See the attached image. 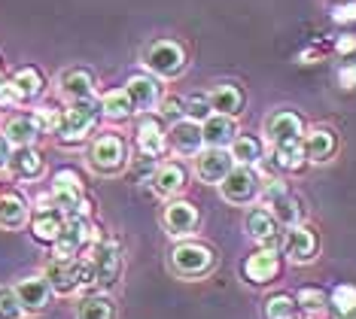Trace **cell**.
Returning <instances> with one entry per match:
<instances>
[{
    "instance_id": "1",
    "label": "cell",
    "mask_w": 356,
    "mask_h": 319,
    "mask_svg": "<svg viewBox=\"0 0 356 319\" xmlns=\"http://www.w3.org/2000/svg\"><path fill=\"white\" fill-rule=\"evenodd\" d=\"M49 195H52L55 207H58L64 216H92V201L86 198L83 177H79L74 167L55 170Z\"/></svg>"
},
{
    "instance_id": "2",
    "label": "cell",
    "mask_w": 356,
    "mask_h": 319,
    "mask_svg": "<svg viewBox=\"0 0 356 319\" xmlns=\"http://www.w3.org/2000/svg\"><path fill=\"white\" fill-rule=\"evenodd\" d=\"M101 116V106L92 101V97H86V101H70V106L64 110L61 116V125H58V140L64 146H76L83 143L88 137V131L95 128V122Z\"/></svg>"
},
{
    "instance_id": "3",
    "label": "cell",
    "mask_w": 356,
    "mask_h": 319,
    "mask_svg": "<svg viewBox=\"0 0 356 319\" xmlns=\"http://www.w3.org/2000/svg\"><path fill=\"white\" fill-rule=\"evenodd\" d=\"M216 265V252L204 247V243H195V240H186V243H177L174 252H171V271L183 280H198V277H207Z\"/></svg>"
},
{
    "instance_id": "4",
    "label": "cell",
    "mask_w": 356,
    "mask_h": 319,
    "mask_svg": "<svg viewBox=\"0 0 356 319\" xmlns=\"http://www.w3.org/2000/svg\"><path fill=\"white\" fill-rule=\"evenodd\" d=\"M128 165V146L119 134H101L88 152V167L101 177H113Z\"/></svg>"
},
{
    "instance_id": "5",
    "label": "cell",
    "mask_w": 356,
    "mask_h": 319,
    "mask_svg": "<svg viewBox=\"0 0 356 319\" xmlns=\"http://www.w3.org/2000/svg\"><path fill=\"white\" fill-rule=\"evenodd\" d=\"M283 256H286L293 265H307V261L317 259L320 252V237L314 231L311 225H289L286 231H283V243H280Z\"/></svg>"
},
{
    "instance_id": "6",
    "label": "cell",
    "mask_w": 356,
    "mask_h": 319,
    "mask_svg": "<svg viewBox=\"0 0 356 319\" xmlns=\"http://www.w3.org/2000/svg\"><path fill=\"white\" fill-rule=\"evenodd\" d=\"M88 259H92V265H95L98 286L101 289H113V286L119 283V277H122V256H119L116 243H113L110 237H104L101 243L88 247Z\"/></svg>"
},
{
    "instance_id": "7",
    "label": "cell",
    "mask_w": 356,
    "mask_h": 319,
    "mask_svg": "<svg viewBox=\"0 0 356 319\" xmlns=\"http://www.w3.org/2000/svg\"><path fill=\"white\" fill-rule=\"evenodd\" d=\"M147 67L156 73V76L161 79H174L180 76L183 67H186V52L177 43H171V40H159V43H152L147 49Z\"/></svg>"
},
{
    "instance_id": "8",
    "label": "cell",
    "mask_w": 356,
    "mask_h": 319,
    "mask_svg": "<svg viewBox=\"0 0 356 319\" xmlns=\"http://www.w3.org/2000/svg\"><path fill=\"white\" fill-rule=\"evenodd\" d=\"M280 274V252L268 250V247H259L256 252L241 261V277L250 286H268L274 283V277Z\"/></svg>"
},
{
    "instance_id": "9",
    "label": "cell",
    "mask_w": 356,
    "mask_h": 319,
    "mask_svg": "<svg viewBox=\"0 0 356 319\" xmlns=\"http://www.w3.org/2000/svg\"><path fill=\"white\" fill-rule=\"evenodd\" d=\"M220 195L229 204H238V207L241 204H253L259 195V177L253 174V167H247V165L232 167L220 183Z\"/></svg>"
},
{
    "instance_id": "10",
    "label": "cell",
    "mask_w": 356,
    "mask_h": 319,
    "mask_svg": "<svg viewBox=\"0 0 356 319\" xmlns=\"http://www.w3.org/2000/svg\"><path fill=\"white\" fill-rule=\"evenodd\" d=\"M244 231L253 237L259 247H268V250H280L283 243V231L280 222L274 219V213L268 207H253L244 219Z\"/></svg>"
},
{
    "instance_id": "11",
    "label": "cell",
    "mask_w": 356,
    "mask_h": 319,
    "mask_svg": "<svg viewBox=\"0 0 356 319\" xmlns=\"http://www.w3.org/2000/svg\"><path fill=\"white\" fill-rule=\"evenodd\" d=\"M234 167L232 152H225V146H207L195 155V174L201 183H216L220 186L225 174Z\"/></svg>"
},
{
    "instance_id": "12",
    "label": "cell",
    "mask_w": 356,
    "mask_h": 319,
    "mask_svg": "<svg viewBox=\"0 0 356 319\" xmlns=\"http://www.w3.org/2000/svg\"><path fill=\"white\" fill-rule=\"evenodd\" d=\"M13 289H15V295H19L22 307H25V313H43V310L49 307V301H52V286H49V280H46L43 274L22 277Z\"/></svg>"
},
{
    "instance_id": "13",
    "label": "cell",
    "mask_w": 356,
    "mask_h": 319,
    "mask_svg": "<svg viewBox=\"0 0 356 319\" xmlns=\"http://www.w3.org/2000/svg\"><path fill=\"white\" fill-rule=\"evenodd\" d=\"M161 222H165V228H168V234L171 237H189L201 222V213H198V207L192 201L177 198V201H171L165 207Z\"/></svg>"
},
{
    "instance_id": "14",
    "label": "cell",
    "mask_w": 356,
    "mask_h": 319,
    "mask_svg": "<svg viewBox=\"0 0 356 319\" xmlns=\"http://www.w3.org/2000/svg\"><path fill=\"white\" fill-rule=\"evenodd\" d=\"M43 277L49 280L55 295H74V292L83 289L79 286V259H52L46 265Z\"/></svg>"
},
{
    "instance_id": "15",
    "label": "cell",
    "mask_w": 356,
    "mask_h": 319,
    "mask_svg": "<svg viewBox=\"0 0 356 319\" xmlns=\"http://www.w3.org/2000/svg\"><path fill=\"white\" fill-rule=\"evenodd\" d=\"M58 92L67 101H86L95 95V73L88 67H67L58 76Z\"/></svg>"
},
{
    "instance_id": "16",
    "label": "cell",
    "mask_w": 356,
    "mask_h": 319,
    "mask_svg": "<svg viewBox=\"0 0 356 319\" xmlns=\"http://www.w3.org/2000/svg\"><path fill=\"white\" fill-rule=\"evenodd\" d=\"M265 137L277 146V143H286V140H296L302 137V119L289 110H277L265 119Z\"/></svg>"
},
{
    "instance_id": "17",
    "label": "cell",
    "mask_w": 356,
    "mask_h": 319,
    "mask_svg": "<svg viewBox=\"0 0 356 319\" xmlns=\"http://www.w3.org/2000/svg\"><path fill=\"white\" fill-rule=\"evenodd\" d=\"M201 137H204L207 146H229L234 137H238V122H234V116L210 113V116L201 122Z\"/></svg>"
},
{
    "instance_id": "18",
    "label": "cell",
    "mask_w": 356,
    "mask_h": 319,
    "mask_svg": "<svg viewBox=\"0 0 356 319\" xmlns=\"http://www.w3.org/2000/svg\"><path fill=\"white\" fill-rule=\"evenodd\" d=\"M61 228H64V213L58 207L37 210L34 222H31V237H34L37 243H43V247H52V243L58 240Z\"/></svg>"
},
{
    "instance_id": "19",
    "label": "cell",
    "mask_w": 356,
    "mask_h": 319,
    "mask_svg": "<svg viewBox=\"0 0 356 319\" xmlns=\"http://www.w3.org/2000/svg\"><path fill=\"white\" fill-rule=\"evenodd\" d=\"M305 152H307V161H314V165H326V161H332V155L338 152L335 131L314 128L311 134H307V140H305Z\"/></svg>"
},
{
    "instance_id": "20",
    "label": "cell",
    "mask_w": 356,
    "mask_h": 319,
    "mask_svg": "<svg viewBox=\"0 0 356 319\" xmlns=\"http://www.w3.org/2000/svg\"><path fill=\"white\" fill-rule=\"evenodd\" d=\"M210 106H213L216 113H222V116H234V119H238L241 113H244V106H247V95H244V88H241V85L225 83V85H220V88H213V92H210Z\"/></svg>"
},
{
    "instance_id": "21",
    "label": "cell",
    "mask_w": 356,
    "mask_h": 319,
    "mask_svg": "<svg viewBox=\"0 0 356 319\" xmlns=\"http://www.w3.org/2000/svg\"><path fill=\"white\" fill-rule=\"evenodd\" d=\"M43 155H40L34 146H15L13 158H10V170L19 179H25V183H31V179H40L43 177Z\"/></svg>"
},
{
    "instance_id": "22",
    "label": "cell",
    "mask_w": 356,
    "mask_h": 319,
    "mask_svg": "<svg viewBox=\"0 0 356 319\" xmlns=\"http://www.w3.org/2000/svg\"><path fill=\"white\" fill-rule=\"evenodd\" d=\"M149 183L159 198H174L186 186V170H183V165H177V161H168V165H161L156 174L149 177Z\"/></svg>"
},
{
    "instance_id": "23",
    "label": "cell",
    "mask_w": 356,
    "mask_h": 319,
    "mask_svg": "<svg viewBox=\"0 0 356 319\" xmlns=\"http://www.w3.org/2000/svg\"><path fill=\"white\" fill-rule=\"evenodd\" d=\"M171 146L180 155H198L201 146H204V137H201V125L192 119H180L174 122V131H171Z\"/></svg>"
},
{
    "instance_id": "24",
    "label": "cell",
    "mask_w": 356,
    "mask_h": 319,
    "mask_svg": "<svg viewBox=\"0 0 356 319\" xmlns=\"http://www.w3.org/2000/svg\"><path fill=\"white\" fill-rule=\"evenodd\" d=\"M28 225V201L19 192H10L0 198V228L6 231H19Z\"/></svg>"
},
{
    "instance_id": "25",
    "label": "cell",
    "mask_w": 356,
    "mask_h": 319,
    "mask_svg": "<svg viewBox=\"0 0 356 319\" xmlns=\"http://www.w3.org/2000/svg\"><path fill=\"white\" fill-rule=\"evenodd\" d=\"M10 88H13V97H15V101H31V97L43 95L46 79H43V73H40L37 67H22V70L13 73Z\"/></svg>"
},
{
    "instance_id": "26",
    "label": "cell",
    "mask_w": 356,
    "mask_h": 319,
    "mask_svg": "<svg viewBox=\"0 0 356 319\" xmlns=\"http://www.w3.org/2000/svg\"><path fill=\"white\" fill-rule=\"evenodd\" d=\"M125 92L131 97L134 110H152V106L159 104V83L152 76H143V73H137V76L128 79Z\"/></svg>"
},
{
    "instance_id": "27",
    "label": "cell",
    "mask_w": 356,
    "mask_h": 319,
    "mask_svg": "<svg viewBox=\"0 0 356 319\" xmlns=\"http://www.w3.org/2000/svg\"><path fill=\"white\" fill-rule=\"evenodd\" d=\"M40 134H43V131H40L34 116H13V119H6V125H3V137L13 146H34Z\"/></svg>"
},
{
    "instance_id": "28",
    "label": "cell",
    "mask_w": 356,
    "mask_h": 319,
    "mask_svg": "<svg viewBox=\"0 0 356 319\" xmlns=\"http://www.w3.org/2000/svg\"><path fill=\"white\" fill-rule=\"evenodd\" d=\"M274 158H277V167L280 170H289V174H298V170H305V165H307L305 140H302V137H296V140L277 143V146H274Z\"/></svg>"
},
{
    "instance_id": "29",
    "label": "cell",
    "mask_w": 356,
    "mask_h": 319,
    "mask_svg": "<svg viewBox=\"0 0 356 319\" xmlns=\"http://www.w3.org/2000/svg\"><path fill=\"white\" fill-rule=\"evenodd\" d=\"M137 149L147 155V158H159L165 152V134H161V125L156 119L140 122V128H137Z\"/></svg>"
},
{
    "instance_id": "30",
    "label": "cell",
    "mask_w": 356,
    "mask_h": 319,
    "mask_svg": "<svg viewBox=\"0 0 356 319\" xmlns=\"http://www.w3.org/2000/svg\"><path fill=\"white\" fill-rule=\"evenodd\" d=\"M271 213H274V219H277L280 225H298L305 219V207H302V198L293 192H286V195H280V198H274L271 204Z\"/></svg>"
},
{
    "instance_id": "31",
    "label": "cell",
    "mask_w": 356,
    "mask_h": 319,
    "mask_svg": "<svg viewBox=\"0 0 356 319\" xmlns=\"http://www.w3.org/2000/svg\"><path fill=\"white\" fill-rule=\"evenodd\" d=\"M262 155H265L262 140H259V137H253V134H238V137L232 140V158L238 161V165L253 167V165H259V161H262Z\"/></svg>"
},
{
    "instance_id": "32",
    "label": "cell",
    "mask_w": 356,
    "mask_h": 319,
    "mask_svg": "<svg viewBox=\"0 0 356 319\" xmlns=\"http://www.w3.org/2000/svg\"><path fill=\"white\" fill-rule=\"evenodd\" d=\"M76 319H116V304L110 295H86L76 304Z\"/></svg>"
},
{
    "instance_id": "33",
    "label": "cell",
    "mask_w": 356,
    "mask_h": 319,
    "mask_svg": "<svg viewBox=\"0 0 356 319\" xmlns=\"http://www.w3.org/2000/svg\"><path fill=\"white\" fill-rule=\"evenodd\" d=\"M101 113L113 122H122L134 113V104H131V97H128L125 88H113V92H107L101 97Z\"/></svg>"
},
{
    "instance_id": "34",
    "label": "cell",
    "mask_w": 356,
    "mask_h": 319,
    "mask_svg": "<svg viewBox=\"0 0 356 319\" xmlns=\"http://www.w3.org/2000/svg\"><path fill=\"white\" fill-rule=\"evenodd\" d=\"M329 301H332V310H335V313H341V316L356 313V286H350V283L335 286Z\"/></svg>"
},
{
    "instance_id": "35",
    "label": "cell",
    "mask_w": 356,
    "mask_h": 319,
    "mask_svg": "<svg viewBox=\"0 0 356 319\" xmlns=\"http://www.w3.org/2000/svg\"><path fill=\"white\" fill-rule=\"evenodd\" d=\"M296 304L307 310V313H317V310H323L329 304V292L320 289V286H302L296 295Z\"/></svg>"
},
{
    "instance_id": "36",
    "label": "cell",
    "mask_w": 356,
    "mask_h": 319,
    "mask_svg": "<svg viewBox=\"0 0 356 319\" xmlns=\"http://www.w3.org/2000/svg\"><path fill=\"white\" fill-rule=\"evenodd\" d=\"M296 313H298L296 298L283 295V292L271 295V298H268V304H265V316H268V319H296Z\"/></svg>"
},
{
    "instance_id": "37",
    "label": "cell",
    "mask_w": 356,
    "mask_h": 319,
    "mask_svg": "<svg viewBox=\"0 0 356 319\" xmlns=\"http://www.w3.org/2000/svg\"><path fill=\"white\" fill-rule=\"evenodd\" d=\"M210 92H192L189 97H186V119L192 122H204L210 116Z\"/></svg>"
},
{
    "instance_id": "38",
    "label": "cell",
    "mask_w": 356,
    "mask_h": 319,
    "mask_svg": "<svg viewBox=\"0 0 356 319\" xmlns=\"http://www.w3.org/2000/svg\"><path fill=\"white\" fill-rule=\"evenodd\" d=\"M22 316H25V307H22L15 289L0 286V319H22Z\"/></svg>"
},
{
    "instance_id": "39",
    "label": "cell",
    "mask_w": 356,
    "mask_h": 319,
    "mask_svg": "<svg viewBox=\"0 0 356 319\" xmlns=\"http://www.w3.org/2000/svg\"><path fill=\"white\" fill-rule=\"evenodd\" d=\"M61 116H64V113H61V110H55V106H40V110L34 113V119H37L40 131H49V134H55V131H58Z\"/></svg>"
},
{
    "instance_id": "40",
    "label": "cell",
    "mask_w": 356,
    "mask_h": 319,
    "mask_svg": "<svg viewBox=\"0 0 356 319\" xmlns=\"http://www.w3.org/2000/svg\"><path fill=\"white\" fill-rule=\"evenodd\" d=\"M159 113H161V119H168V122H180V119H186V101L171 95L159 104Z\"/></svg>"
},
{
    "instance_id": "41",
    "label": "cell",
    "mask_w": 356,
    "mask_h": 319,
    "mask_svg": "<svg viewBox=\"0 0 356 319\" xmlns=\"http://www.w3.org/2000/svg\"><path fill=\"white\" fill-rule=\"evenodd\" d=\"M332 19H335V22H341V24H347V22H356V3H344V6H338V10L332 13Z\"/></svg>"
},
{
    "instance_id": "42",
    "label": "cell",
    "mask_w": 356,
    "mask_h": 319,
    "mask_svg": "<svg viewBox=\"0 0 356 319\" xmlns=\"http://www.w3.org/2000/svg\"><path fill=\"white\" fill-rule=\"evenodd\" d=\"M335 52H338V55H350V52H356V37H353V34H341V40L335 43Z\"/></svg>"
},
{
    "instance_id": "43",
    "label": "cell",
    "mask_w": 356,
    "mask_h": 319,
    "mask_svg": "<svg viewBox=\"0 0 356 319\" xmlns=\"http://www.w3.org/2000/svg\"><path fill=\"white\" fill-rule=\"evenodd\" d=\"M10 158H13V143L6 140L3 134H0V170L10 167Z\"/></svg>"
},
{
    "instance_id": "44",
    "label": "cell",
    "mask_w": 356,
    "mask_h": 319,
    "mask_svg": "<svg viewBox=\"0 0 356 319\" xmlns=\"http://www.w3.org/2000/svg\"><path fill=\"white\" fill-rule=\"evenodd\" d=\"M0 76H3V61H0Z\"/></svg>"
},
{
    "instance_id": "45",
    "label": "cell",
    "mask_w": 356,
    "mask_h": 319,
    "mask_svg": "<svg viewBox=\"0 0 356 319\" xmlns=\"http://www.w3.org/2000/svg\"><path fill=\"white\" fill-rule=\"evenodd\" d=\"M0 198H3V192H0Z\"/></svg>"
}]
</instances>
